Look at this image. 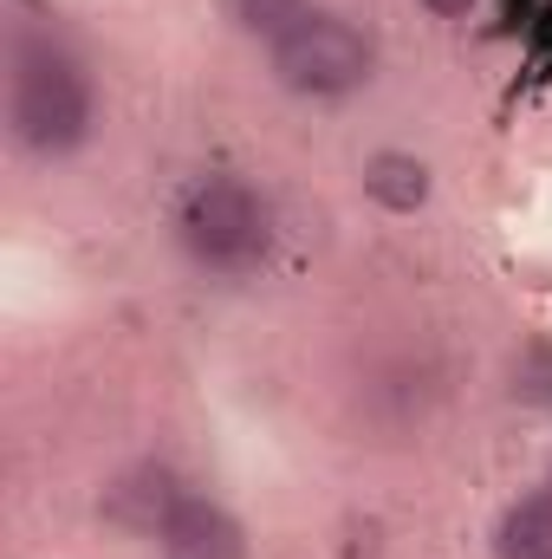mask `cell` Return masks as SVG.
<instances>
[{"mask_svg": "<svg viewBox=\"0 0 552 559\" xmlns=\"http://www.w3.org/2000/svg\"><path fill=\"white\" fill-rule=\"evenodd\" d=\"M156 547H163V559H248V534L221 501L182 495L169 508V521L156 527Z\"/></svg>", "mask_w": 552, "mask_h": 559, "instance_id": "cell-4", "label": "cell"}, {"mask_svg": "<svg viewBox=\"0 0 552 559\" xmlns=\"http://www.w3.org/2000/svg\"><path fill=\"white\" fill-rule=\"evenodd\" d=\"M176 235L182 248L215 267V274H248L267 261L274 241V209L241 182V176H195L176 202Z\"/></svg>", "mask_w": 552, "mask_h": 559, "instance_id": "cell-2", "label": "cell"}, {"mask_svg": "<svg viewBox=\"0 0 552 559\" xmlns=\"http://www.w3.org/2000/svg\"><path fill=\"white\" fill-rule=\"evenodd\" d=\"M377 66V46L358 20L345 13H305L286 39H274V72L286 92H305V98H338V92H358Z\"/></svg>", "mask_w": 552, "mask_h": 559, "instance_id": "cell-3", "label": "cell"}, {"mask_svg": "<svg viewBox=\"0 0 552 559\" xmlns=\"http://www.w3.org/2000/svg\"><path fill=\"white\" fill-rule=\"evenodd\" d=\"M429 13H442V20H468L475 13V0H422Z\"/></svg>", "mask_w": 552, "mask_h": 559, "instance_id": "cell-8", "label": "cell"}, {"mask_svg": "<svg viewBox=\"0 0 552 559\" xmlns=\"http://www.w3.org/2000/svg\"><path fill=\"white\" fill-rule=\"evenodd\" d=\"M235 13H241V26H248V33H261V39L274 46V39H286L312 7H305V0H235Z\"/></svg>", "mask_w": 552, "mask_h": 559, "instance_id": "cell-7", "label": "cell"}, {"mask_svg": "<svg viewBox=\"0 0 552 559\" xmlns=\"http://www.w3.org/2000/svg\"><path fill=\"white\" fill-rule=\"evenodd\" d=\"M364 189H371L384 209L410 215V209H422V195H429V169H422L416 156H404V150H384V156L364 163Z\"/></svg>", "mask_w": 552, "mask_h": 559, "instance_id": "cell-6", "label": "cell"}, {"mask_svg": "<svg viewBox=\"0 0 552 559\" xmlns=\"http://www.w3.org/2000/svg\"><path fill=\"white\" fill-rule=\"evenodd\" d=\"M494 554L501 559H552V488L514 501L494 527Z\"/></svg>", "mask_w": 552, "mask_h": 559, "instance_id": "cell-5", "label": "cell"}, {"mask_svg": "<svg viewBox=\"0 0 552 559\" xmlns=\"http://www.w3.org/2000/svg\"><path fill=\"white\" fill-rule=\"evenodd\" d=\"M7 124L33 156H65L92 131V85L52 39H13L7 52Z\"/></svg>", "mask_w": 552, "mask_h": 559, "instance_id": "cell-1", "label": "cell"}]
</instances>
